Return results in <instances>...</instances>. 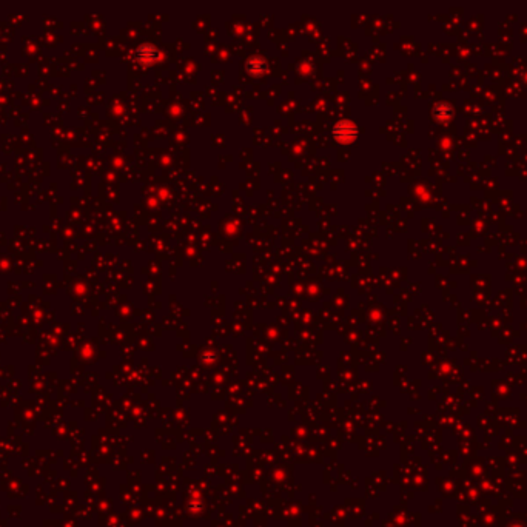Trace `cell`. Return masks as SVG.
Returning <instances> with one entry per match:
<instances>
[{
  "label": "cell",
  "instance_id": "1",
  "mask_svg": "<svg viewBox=\"0 0 527 527\" xmlns=\"http://www.w3.org/2000/svg\"><path fill=\"white\" fill-rule=\"evenodd\" d=\"M137 54H139V62L142 63H153L161 58V53L154 47H142L137 51Z\"/></svg>",
  "mask_w": 527,
  "mask_h": 527
}]
</instances>
